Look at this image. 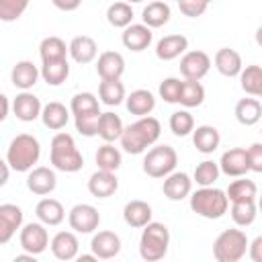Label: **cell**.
<instances>
[{"label": "cell", "instance_id": "6da1fadb", "mask_svg": "<svg viewBox=\"0 0 262 262\" xmlns=\"http://www.w3.org/2000/svg\"><path fill=\"white\" fill-rule=\"evenodd\" d=\"M160 133H162V127L156 117H141L135 123L125 127L123 137L119 141L127 154L137 156V154H143L149 145H154L160 139Z\"/></svg>", "mask_w": 262, "mask_h": 262}, {"label": "cell", "instance_id": "7a4b0ae2", "mask_svg": "<svg viewBox=\"0 0 262 262\" xmlns=\"http://www.w3.org/2000/svg\"><path fill=\"white\" fill-rule=\"evenodd\" d=\"M49 160H51L55 170L70 172V174L80 172L82 166H84V158L78 151V147L74 143V137L66 131H59V133L53 135L51 147H49Z\"/></svg>", "mask_w": 262, "mask_h": 262}, {"label": "cell", "instance_id": "3957f363", "mask_svg": "<svg viewBox=\"0 0 262 262\" xmlns=\"http://www.w3.org/2000/svg\"><path fill=\"white\" fill-rule=\"evenodd\" d=\"M39 156H41V145L37 137L29 133H20L10 141L6 151V162L16 172H31L33 166L39 162Z\"/></svg>", "mask_w": 262, "mask_h": 262}, {"label": "cell", "instance_id": "277c9868", "mask_svg": "<svg viewBox=\"0 0 262 262\" xmlns=\"http://www.w3.org/2000/svg\"><path fill=\"white\" fill-rule=\"evenodd\" d=\"M170 246V231L164 223L151 221L143 227L139 237V256L145 262H160L168 254Z\"/></svg>", "mask_w": 262, "mask_h": 262}, {"label": "cell", "instance_id": "5b68a950", "mask_svg": "<svg viewBox=\"0 0 262 262\" xmlns=\"http://www.w3.org/2000/svg\"><path fill=\"white\" fill-rule=\"evenodd\" d=\"M227 207H229V199L221 188L207 186V188H199L190 194V209L205 219L223 217L227 213Z\"/></svg>", "mask_w": 262, "mask_h": 262}, {"label": "cell", "instance_id": "8992f818", "mask_svg": "<svg viewBox=\"0 0 262 262\" xmlns=\"http://www.w3.org/2000/svg\"><path fill=\"white\" fill-rule=\"evenodd\" d=\"M250 248L246 231L242 229H225L213 242V256L217 262H239Z\"/></svg>", "mask_w": 262, "mask_h": 262}, {"label": "cell", "instance_id": "52a82bcc", "mask_svg": "<svg viewBox=\"0 0 262 262\" xmlns=\"http://www.w3.org/2000/svg\"><path fill=\"white\" fill-rule=\"evenodd\" d=\"M178 164V154L172 145H156L143 158V172L151 178H168Z\"/></svg>", "mask_w": 262, "mask_h": 262}, {"label": "cell", "instance_id": "ba28073f", "mask_svg": "<svg viewBox=\"0 0 262 262\" xmlns=\"http://www.w3.org/2000/svg\"><path fill=\"white\" fill-rule=\"evenodd\" d=\"M209 70H211V57L201 49L186 51L180 59V74L188 82H201L209 74Z\"/></svg>", "mask_w": 262, "mask_h": 262}, {"label": "cell", "instance_id": "9c48e42d", "mask_svg": "<svg viewBox=\"0 0 262 262\" xmlns=\"http://www.w3.org/2000/svg\"><path fill=\"white\" fill-rule=\"evenodd\" d=\"M68 221H70V227L74 231H78V233H92L100 225V213H98L96 207L80 203V205L72 207V211L68 215Z\"/></svg>", "mask_w": 262, "mask_h": 262}, {"label": "cell", "instance_id": "30bf717a", "mask_svg": "<svg viewBox=\"0 0 262 262\" xmlns=\"http://www.w3.org/2000/svg\"><path fill=\"white\" fill-rule=\"evenodd\" d=\"M49 233L45 229L43 223H27L23 229H20V248L27 252V254H41L47 250L49 246Z\"/></svg>", "mask_w": 262, "mask_h": 262}, {"label": "cell", "instance_id": "8fae6325", "mask_svg": "<svg viewBox=\"0 0 262 262\" xmlns=\"http://www.w3.org/2000/svg\"><path fill=\"white\" fill-rule=\"evenodd\" d=\"M219 170L225 176L231 178H244L246 172H250V162H248V149L244 147H231L223 151L219 160Z\"/></svg>", "mask_w": 262, "mask_h": 262}, {"label": "cell", "instance_id": "7c38bea8", "mask_svg": "<svg viewBox=\"0 0 262 262\" xmlns=\"http://www.w3.org/2000/svg\"><path fill=\"white\" fill-rule=\"evenodd\" d=\"M57 186V176L51 168L47 166H37L29 172L27 176V188L33 192V194H39V196H45L49 192H53Z\"/></svg>", "mask_w": 262, "mask_h": 262}, {"label": "cell", "instance_id": "4fadbf2b", "mask_svg": "<svg viewBox=\"0 0 262 262\" xmlns=\"http://www.w3.org/2000/svg\"><path fill=\"white\" fill-rule=\"evenodd\" d=\"M90 250L98 260H111L121 252V237L115 231L102 229V231L94 233V237L90 242Z\"/></svg>", "mask_w": 262, "mask_h": 262}, {"label": "cell", "instance_id": "5bb4252c", "mask_svg": "<svg viewBox=\"0 0 262 262\" xmlns=\"http://www.w3.org/2000/svg\"><path fill=\"white\" fill-rule=\"evenodd\" d=\"M23 225V211L12 203L0 205V244H8L16 229Z\"/></svg>", "mask_w": 262, "mask_h": 262}, {"label": "cell", "instance_id": "9a60e30c", "mask_svg": "<svg viewBox=\"0 0 262 262\" xmlns=\"http://www.w3.org/2000/svg\"><path fill=\"white\" fill-rule=\"evenodd\" d=\"M12 111H14V117H16L18 121L31 123V121H35L37 117H41L43 106H41V100H39L33 92H20V94H16V98L12 100Z\"/></svg>", "mask_w": 262, "mask_h": 262}, {"label": "cell", "instance_id": "2e32d148", "mask_svg": "<svg viewBox=\"0 0 262 262\" xmlns=\"http://www.w3.org/2000/svg\"><path fill=\"white\" fill-rule=\"evenodd\" d=\"M51 254L57 258V260H76L78 258V250H80V244H78V237L72 233V231H57L53 237H51Z\"/></svg>", "mask_w": 262, "mask_h": 262}, {"label": "cell", "instance_id": "e0dca14e", "mask_svg": "<svg viewBox=\"0 0 262 262\" xmlns=\"http://www.w3.org/2000/svg\"><path fill=\"white\" fill-rule=\"evenodd\" d=\"M117 188H119V178L115 176V172L96 170L88 178V190L96 199H108L117 192Z\"/></svg>", "mask_w": 262, "mask_h": 262}, {"label": "cell", "instance_id": "ac0fdd59", "mask_svg": "<svg viewBox=\"0 0 262 262\" xmlns=\"http://www.w3.org/2000/svg\"><path fill=\"white\" fill-rule=\"evenodd\" d=\"M96 72L102 80H121L125 72V59L119 51H102L96 61Z\"/></svg>", "mask_w": 262, "mask_h": 262}, {"label": "cell", "instance_id": "d6986e66", "mask_svg": "<svg viewBox=\"0 0 262 262\" xmlns=\"http://www.w3.org/2000/svg\"><path fill=\"white\" fill-rule=\"evenodd\" d=\"M192 190V180L186 172H172L168 178H164L162 192L170 201H182L190 194Z\"/></svg>", "mask_w": 262, "mask_h": 262}, {"label": "cell", "instance_id": "ffe728a7", "mask_svg": "<svg viewBox=\"0 0 262 262\" xmlns=\"http://www.w3.org/2000/svg\"><path fill=\"white\" fill-rule=\"evenodd\" d=\"M186 49H188V39L184 35L176 33V35H166L158 41L156 55L162 61H172V59L180 57L182 53H186Z\"/></svg>", "mask_w": 262, "mask_h": 262}, {"label": "cell", "instance_id": "44dd1931", "mask_svg": "<svg viewBox=\"0 0 262 262\" xmlns=\"http://www.w3.org/2000/svg\"><path fill=\"white\" fill-rule=\"evenodd\" d=\"M39 76H41V70H37V66L29 59L16 61L10 72V80H12L14 88H20L23 92H29V88H33L37 84Z\"/></svg>", "mask_w": 262, "mask_h": 262}, {"label": "cell", "instance_id": "7402d4cb", "mask_svg": "<svg viewBox=\"0 0 262 262\" xmlns=\"http://www.w3.org/2000/svg\"><path fill=\"white\" fill-rule=\"evenodd\" d=\"M151 215H154V213H151V207H149L145 201H139V199L129 201V203L125 205V209H123V219H125V223H127L129 227H135V229L149 225V223H151Z\"/></svg>", "mask_w": 262, "mask_h": 262}, {"label": "cell", "instance_id": "603a6c76", "mask_svg": "<svg viewBox=\"0 0 262 262\" xmlns=\"http://www.w3.org/2000/svg\"><path fill=\"white\" fill-rule=\"evenodd\" d=\"M151 39H154V33H151V29L145 27L143 23H141V25H131V27H127V29L123 31V35H121L123 45H125L127 49H131V51H143V49H147L149 43H151Z\"/></svg>", "mask_w": 262, "mask_h": 262}, {"label": "cell", "instance_id": "cb8c5ba5", "mask_svg": "<svg viewBox=\"0 0 262 262\" xmlns=\"http://www.w3.org/2000/svg\"><path fill=\"white\" fill-rule=\"evenodd\" d=\"M215 68L221 76H227V78H235L242 74L244 70V63H242V55L235 51V49H229V47H221L217 53H215Z\"/></svg>", "mask_w": 262, "mask_h": 262}, {"label": "cell", "instance_id": "d4e9b609", "mask_svg": "<svg viewBox=\"0 0 262 262\" xmlns=\"http://www.w3.org/2000/svg\"><path fill=\"white\" fill-rule=\"evenodd\" d=\"M68 47H70V55H72V59L76 63H90L96 57V53H98L96 41L92 37H88V35L74 37Z\"/></svg>", "mask_w": 262, "mask_h": 262}, {"label": "cell", "instance_id": "484cf974", "mask_svg": "<svg viewBox=\"0 0 262 262\" xmlns=\"http://www.w3.org/2000/svg\"><path fill=\"white\" fill-rule=\"evenodd\" d=\"M125 104H127V111L135 117H149V113L156 108V98L149 90L145 88H139V90H133L127 98H125Z\"/></svg>", "mask_w": 262, "mask_h": 262}, {"label": "cell", "instance_id": "4316f807", "mask_svg": "<svg viewBox=\"0 0 262 262\" xmlns=\"http://www.w3.org/2000/svg\"><path fill=\"white\" fill-rule=\"evenodd\" d=\"M41 121L47 129L51 131H59L68 125L70 121V111L66 108V104L57 102V100H51L43 106V113H41Z\"/></svg>", "mask_w": 262, "mask_h": 262}, {"label": "cell", "instance_id": "83f0119b", "mask_svg": "<svg viewBox=\"0 0 262 262\" xmlns=\"http://www.w3.org/2000/svg\"><path fill=\"white\" fill-rule=\"evenodd\" d=\"M35 213L43 225H59L66 219V209L57 199H41L35 207Z\"/></svg>", "mask_w": 262, "mask_h": 262}, {"label": "cell", "instance_id": "f1b7e54d", "mask_svg": "<svg viewBox=\"0 0 262 262\" xmlns=\"http://www.w3.org/2000/svg\"><path fill=\"white\" fill-rule=\"evenodd\" d=\"M221 135L213 125H199L192 131V143L201 154H213L219 147Z\"/></svg>", "mask_w": 262, "mask_h": 262}, {"label": "cell", "instance_id": "f546056e", "mask_svg": "<svg viewBox=\"0 0 262 262\" xmlns=\"http://www.w3.org/2000/svg\"><path fill=\"white\" fill-rule=\"evenodd\" d=\"M235 119L237 123L252 127L262 119V104L258 98H242L235 104Z\"/></svg>", "mask_w": 262, "mask_h": 262}, {"label": "cell", "instance_id": "4dcf8cb0", "mask_svg": "<svg viewBox=\"0 0 262 262\" xmlns=\"http://www.w3.org/2000/svg\"><path fill=\"white\" fill-rule=\"evenodd\" d=\"M123 121L119 115L115 113H102L100 115V121H98V137H102L106 143H113L115 139H121L123 137Z\"/></svg>", "mask_w": 262, "mask_h": 262}, {"label": "cell", "instance_id": "1f68e13d", "mask_svg": "<svg viewBox=\"0 0 262 262\" xmlns=\"http://www.w3.org/2000/svg\"><path fill=\"white\" fill-rule=\"evenodd\" d=\"M141 18H143V25L149 27V29H158V27H164L168 20H170V6L162 0H156V2H149L143 12H141Z\"/></svg>", "mask_w": 262, "mask_h": 262}, {"label": "cell", "instance_id": "d6a6232c", "mask_svg": "<svg viewBox=\"0 0 262 262\" xmlns=\"http://www.w3.org/2000/svg\"><path fill=\"white\" fill-rule=\"evenodd\" d=\"M68 53H70V47H66V41L59 37H45L39 45V55L43 63L66 59Z\"/></svg>", "mask_w": 262, "mask_h": 262}, {"label": "cell", "instance_id": "836d02e7", "mask_svg": "<svg viewBox=\"0 0 262 262\" xmlns=\"http://www.w3.org/2000/svg\"><path fill=\"white\" fill-rule=\"evenodd\" d=\"M98 98L100 102H104L106 106H117L121 104L127 96H125V86L121 80H102L98 86Z\"/></svg>", "mask_w": 262, "mask_h": 262}, {"label": "cell", "instance_id": "e575fe53", "mask_svg": "<svg viewBox=\"0 0 262 262\" xmlns=\"http://www.w3.org/2000/svg\"><path fill=\"white\" fill-rule=\"evenodd\" d=\"M70 76V63L68 59H59V61H47L41 66V78L49 84V86H59L68 80Z\"/></svg>", "mask_w": 262, "mask_h": 262}, {"label": "cell", "instance_id": "d590c367", "mask_svg": "<svg viewBox=\"0 0 262 262\" xmlns=\"http://www.w3.org/2000/svg\"><path fill=\"white\" fill-rule=\"evenodd\" d=\"M225 194H227V199H229L231 203H244V201H254L256 194H258V188H256V184H254L252 180H248V178H237V180H233V182L227 186Z\"/></svg>", "mask_w": 262, "mask_h": 262}, {"label": "cell", "instance_id": "8d00e7d4", "mask_svg": "<svg viewBox=\"0 0 262 262\" xmlns=\"http://www.w3.org/2000/svg\"><path fill=\"white\" fill-rule=\"evenodd\" d=\"M239 82L246 94L262 98V68L260 66H246L239 74Z\"/></svg>", "mask_w": 262, "mask_h": 262}, {"label": "cell", "instance_id": "74e56055", "mask_svg": "<svg viewBox=\"0 0 262 262\" xmlns=\"http://www.w3.org/2000/svg\"><path fill=\"white\" fill-rule=\"evenodd\" d=\"M106 20H108V25H113L117 29L131 27V20H133V8H131V4H127V2H113L106 8Z\"/></svg>", "mask_w": 262, "mask_h": 262}, {"label": "cell", "instance_id": "f35d334b", "mask_svg": "<svg viewBox=\"0 0 262 262\" xmlns=\"http://www.w3.org/2000/svg\"><path fill=\"white\" fill-rule=\"evenodd\" d=\"M70 111H72L74 117L96 115V113H100V104H98V98L92 92H78L70 102Z\"/></svg>", "mask_w": 262, "mask_h": 262}, {"label": "cell", "instance_id": "ab89813d", "mask_svg": "<svg viewBox=\"0 0 262 262\" xmlns=\"http://www.w3.org/2000/svg\"><path fill=\"white\" fill-rule=\"evenodd\" d=\"M94 160H96L98 170L115 172V170L121 166V151H119L115 145L104 143V145H100V147H98V151H96Z\"/></svg>", "mask_w": 262, "mask_h": 262}, {"label": "cell", "instance_id": "60d3db41", "mask_svg": "<svg viewBox=\"0 0 262 262\" xmlns=\"http://www.w3.org/2000/svg\"><path fill=\"white\" fill-rule=\"evenodd\" d=\"M219 164L217 162H213V160H203L201 164H196V168H194V174H192V178H194V182L201 186V188H207V186H213L215 184V180L219 178Z\"/></svg>", "mask_w": 262, "mask_h": 262}, {"label": "cell", "instance_id": "b9f144b4", "mask_svg": "<svg viewBox=\"0 0 262 262\" xmlns=\"http://www.w3.org/2000/svg\"><path fill=\"white\" fill-rule=\"evenodd\" d=\"M258 215V207L254 201H244V203H231V219L239 227H248L254 223Z\"/></svg>", "mask_w": 262, "mask_h": 262}, {"label": "cell", "instance_id": "7bdbcfd3", "mask_svg": "<svg viewBox=\"0 0 262 262\" xmlns=\"http://www.w3.org/2000/svg\"><path fill=\"white\" fill-rule=\"evenodd\" d=\"M205 100V88L201 82H188L184 80L182 82V92H180V104L186 106V108H192V106H201Z\"/></svg>", "mask_w": 262, "mask_h": 262}, {"label": "cell", "instance_id": "ee69618b", "mask_svg": "<svg viewBox=\"0 0 262 262\" xmlns=\"http://www.w3.org/2000/svg\"><path fill=\"white\" fill-rule=\"evenodd\" d=\"M170 131L176 137H186L194 131V119L188 111H176L170 115Z\"/></svg>", "mask_w": 262, "mask_h": 262}, {"label": "cell", "instance_id": "f6af8a7d", "mask_svg": "<svg viewBox=\"0 0 262 262\" xmlns=\"http://www.w3.org/2000/svg\"><path fill=\"white\" fill-rule=\"evenodd\" d=\"M100 115H102V113L74 117V121H76V131H78L80 135H84V137H94V135H98V121H100Z\"/></svg>", "mask_w": 262, "mask_h": 262}, {"label": "cell", "instance_id": "bcb514c9", "mask_svg": "<svg viewBox=\"0 0 262 262\" xmlns=\"http://www.w3.org/2000/svg\"><path fill=\"white\" fill-rule=\"evenodd\" d=\"M180 92H182V82L178 78H166V80H162V84H160V96L166 102H170V104L180 102Z\"/></svg>", "mask_w": 262, "mask_h": 262}, {"label": "cell", "instance_id": "7dc6e473", "mask_svg": "<svg viewBox=\"0 0 262 262\" xmlns=\"http://www.w3.org/2000/svg\"><path fill=\"white\" fill-rule=\"evenodd\" d=\"M27 8V2L25 0H0V20L4 23H10V20H16Z\"/></svg>", "mask_w": 262, "mask_h": 262}, {"label": "cell", "instance_id": "c3c4849f", "mask_svg": "<svg viewBox=\"0 0 262 262\" xmlns=\"http://www.w3.org/2000/svg\"><path fill=\"white\" fill-rule=\"evenodd\" d=\"M178 8H180V12H182L184 16L196 18V16H201V14L209 8V4H207L205 0H180V2H178Z\"/></svg>", "mask_w": 262, "mask_h": 262}, {"label": "cell", "instance_id": "681fc988", "mask_svg": "<svg viewBox=\"0 0 262 262\" xmlns=\"http://www.w3.org/2000/svg\"><path fill=\"white\" fill-rule=\"evenodd\" d=\"M248 162L252 172L262 174V143H252L248 147Z\"/></svg>", "mask_w": 262, "mask_h": 262}, {"label": "cell", "instance_id": "f907efd6", "mask_svg": "<svg viewBox=\"0 0 262 262\" xmlns=\"http://www.w3.org/2000/svg\"><path fill=\"white\" fill-rule=\"evenodd\" d=\"M248 254H250L252 262H262V235H258V237H254V239L250 242Z\"/></svg>", "mask_w": 262, "mask_h": 262}, {"label": "cell", "instance_id": "816d5d0a", "mask_svg": "<svg viewBox=\"0 0 262 262\" xmlns=\"http://www.w3.org/2000/svg\"><path fill=\"white\" fill-rule=\"evenodd\" d=\"M12 262H39V260H37L33 254H27V252H25V254L14 256V260H12Z\"/></svg>", "mask_w": 262, "mask_h": 262}, {"label": "cell", "instance_id": "f5cc1de1", "mask_svg": "<svg viewBox=\"0 0 262 262\" xmlns=\"http://www.w3.org/2000/svg\"><path fill=\"white\" fill-rule=\"evenodd\" d=\"M57 8H61V10H76L78 6H80V2H70V4H63V2H59V0H55L53 2Z\"/></svg>", "mask_w": 262, "mask_h": 262}, {"label": "cell", "instance_id": "db71d44e", "mask_svg": "<svg viewBox=\"0 0 262 262\" xmlns=\"http://www.w3.org/2000/svg\"><path fill=\"white\" fill-rule=\"evenodd\" d=\"M0 102H2V113H0V119L4 121V119L8 117V96H6V94H2V96H0Z\"/></svg>", "mask_w": 262, "mask_h": 262}, {"label": "cell", "instance_id": "11a10c76", "mask_svg": "<svg viewBox=\"0 0 262 262\" xmlns=\"http://www.w3.org/2000/svg\"><path fill=\"white\" fill-rule=\"evenodd\" d=\"M74 262H98V258H96L94 254H82V256H78Z\"/></svg>", "mask_w": 262, "mask_h": 262}, {"label": "cell", "instance_id": "9f6ffc18", "mask_svg": "<svg viewBox=\"0 0 262 262\" xmlns=\"http://www.w3.org/2000/svg\"><path fill=\"white\" fill-rule=\"evenodd\" d=\"M0 166H2V180H0V184H6L8 182V162L4 160V162H0Z\"/></svg>", "mask_w": 262, "mask_h": 262}, {"label": "cell", "instance_id": "6f0895ef", "mask_svg": "<svg viewBox=\"0 0 262 262\" xmlns=\"http://www.w3.org/2000/svg\"><path fill=\"white\" fill-rule=\"evenodd\" d=\"M256 43L262 47V27H258V29H256Z\"/></svg>", "mask_w": 262, "mask_h": 262}, {"label": "cell", "instance_id": "680465c9", "mask_svg": "<svg viewBox=\"0 0 262 262\" xmlns=\"http://www.w3.org/2000/svg\"><path fill=\"white\" fill-rule=\"evenodd\" d=\"M258 209H260V211H262V194H260V196H258Z\"/></svg>", "mask_w": 262, "mask_h": 262}, {"label": "cell", "instance_id": "91938a15", "mask_svg": "<svg viewBox=\"0 0 262 262\" xmlns=\"http://www.w3.org/2000/svg\"><path fill=\"white\" fill-rule=\"evenodd\" d=\"M260 133H262V131H260Z\"/></svg>", "mask_w": 262, "mask_h": 262}]
</instances>
